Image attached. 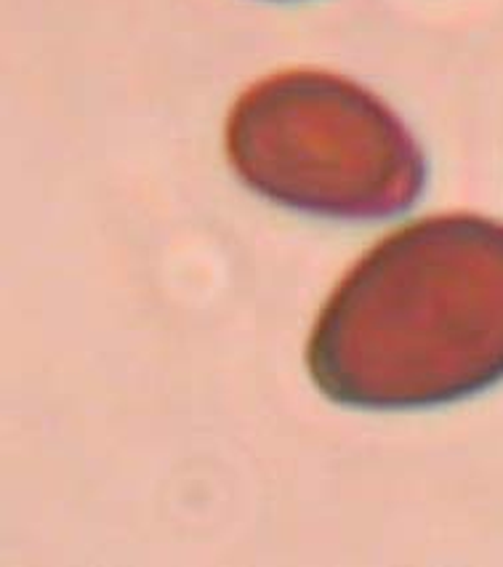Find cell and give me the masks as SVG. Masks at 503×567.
I'll return each instance as SVG.
<instances>
[{"label":"cell","instance_id":"cell-1","mask_svg":"<svg viewBox=\"0 0 503 567\" xmlns=\"http://www.w3.org/2000/svg\"><path fill=\"white\" fill-rule=\"evenodd\" d=\"M309 373L368 411L455 402L503 379V224L429 216L343 275L315 322Z\"/></svg>","mask_w":503,"mask_h":567},{"label":"cell","instance_id":"cell-2","mask_svg":"<svg viewBox=\"0 0 503 567\" xmlns=\"http://www.w3.org/2000/svg\"><path fill=\"white\" fill-rule=\"evenodd\" d=\"M235 174L267 200L330 219H387L419 200L427 163L389 104L349 78L288 70L227 121Z\"/></svg>","mask_w":503,"mask_h":567}]
</instances>
